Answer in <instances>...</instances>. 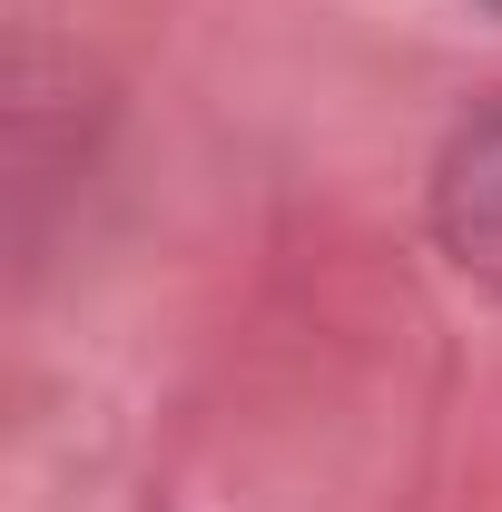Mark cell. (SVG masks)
<instances>
[{
  "label": "cell",
  "instance_id": "obj_1",
  "mask_svg": "<svg viewBox=\"0 0 502 512\" xmlns=\"http://www.w3.org/2000/svg\"><path fill=\"white\" fill-rule=\"evenodd\" d=\"M434 227H443V247L463 256L473 276H493V286H502V109H493V119H473L453 148H443Z\"/></svg>",
  "mask_w": 502,
  "mask_h": 512
},
{
  "label": "cell",
  "instance_id": "obj_2",
  "mask_svg": "<svg viewBox=\"0 0 502 512\" xmlns=\"http://www.w3.org/2000/svg\"><path fill=\"white\" fill-rule=\"evenodd\" d=\"M493 10H502V0H493Z\"/></svg>",
  "mask_w": 502,
  "mask_h": 512
}]
</instances>
